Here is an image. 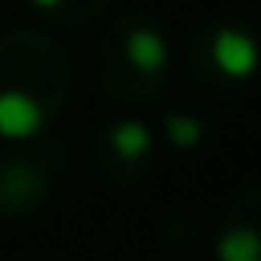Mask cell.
<instances>
[{"label": "cell", "instance_id": "6da1fadb", "mask_svg": "<svg viewBox=\"0 0 261 261\" xmlns=\"http://www.w3.org/2000/svg\"><path fill=\"white\" fill-rule=\"evenodd\" d=\"M69 54L46 31L0 35V142L42 139L69 96Z\"/></svg>", "mask_w": 261, "mask_h": 261}, {"label": "cell", "instance_id": "7a4b0ae2", "mask_svg": "<svg viewBox=\"0 0 261 261\" xmlns=\"http://www.w3.org/2000/svg\"><path fill=\"white\" fill-rule=\"evenodd\" d=\"M173 73V39L150 12H130L104 27L92 54L96 89L115 104H150Z\"/></svg>", "mask_w": 261, "mask_h": 261}, {"label": "cell", "instance_id": "3957f363", "mask_svg": "<svg viewBox=\"0 0 261 261\" xmlns=\"http://www.w3.org/2000/svg\"><path fill=\"white\" fill-rule=\"evenodd\" d=\"M188 73L212 96L238 92L257 73V35L242 16H215L188 42Z\"/></svg>", "mask_w": 261, "mask_h": 261}, {"label": "cell", "instance_id": "277c9868", "mask_svg": "<svg viewBox=\"0 0 261 261\" xmlns=\"http://www.w3.org/2000/svg\"><path fill=\"white\" fill-rule=\"evenodd\" d=\"M62 173V146H46L42 139L19 142L0 158V219H27L54 196Z\"/></svg>", "mask_w": 261, "mask_h": 261}, {"label": "cell", "instance_id": "5b68a950", "mask_svg": "<svg viewBox=\"0 0 261 261\" xmlns=\"http://www.w3.org/2000/svg\"><path fill=\"white\" fill-rule=\"evenodd\" d=\"M154 154H158L154 127L135 119V115H119V119L104 123V127L92 135L89 169L96 173V180L108 185V188H130L150 173Z\"/></svg>", "mask_w": 261, "mask_h": 261}, {"label": "cell", "instance_id": "8992f818", "mask_svg": "<svg viewBox=\"0 0 261 261\" xmlns=\"http://www.w3.org/2000/svg\"><path fill=\"white\" fill-rule=\"evenodd\" d=\"M215 257L219 261H257L261 238H257V188H242L215 234Z\"/></svg>", "mask_w": 261, "mask_h": 261}, {"label": "cell", "instance_id": "52a82bcc", "mask_svg": "<svg viewBox=\"0 0 261 261\" xmlns=\"http://www.w3.org/2000/svg\"><path fill=\"white\" fill-rule=\"evenodd\" d=\"M112 0H27V8L39 19L54 27H65V31H85V27L100 23Z\"/></svg>", "mask_w": 261, "mask_h": 261}, {"label": "cell", "instance_id": "ba28073f", "mask_svg": "<svg viewBox=\"0 0 261 261\" xmlns=\"http://www.w3.org/2000/svg\"><path fill=\"white\" fill-rule=\"evenodd\" d=\"M162 130H165V142L177 150H196V146H204V119L200 115H192L188 108H173L169 115L162 119Z\"/></svg>", "mask_w": 261, "mask_h": 261}, {"label": "cell", "instance_id": "9c48e42d", "mask_svg": "<svg viewBox=\"0 0 261 261\" xmlns=\"http://www.w3.org/2000/svg\"><path fill=\"white\" fill-rule=\"evenodd\" d=\"M180 261H188V257H180Z\"/></svg>", "mask_w": 261, "mask_h": 261}]
</instances>
